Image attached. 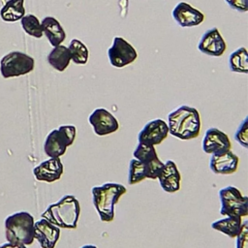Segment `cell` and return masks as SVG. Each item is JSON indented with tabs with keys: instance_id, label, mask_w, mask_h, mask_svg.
Returning <instances> with one entry per match:
<instances>
[{
	"instance_id": "obj_1",
	"label": "cell",
	"mask_w": 248,
	"mask_h": 248,
	"mask_svg": "<svg viewBox=\"0 0 248 248\" xmlns=\"http://www.w3.org/2000/svg\"><path fill=\"white\" fill-rule=\"evenodd\" d=\"M169 133L182 140L196 139L201 132L202 121L196 108L186 105L178 107L168 115Z\"/></svg>"
},
{
	"instance_id": "obj_2",
	"label": "cell",
	"mask_w": 248,
	"mask_h": 248,
	"mask_svg": "<svg viewBox=\"0 0 248 248\" xmlns=\"http://www.w3.org/2000/svg\"><path fill=\"white\" fill-rule=\"evenodd\" d=\"M80 214L78 200L73 195H66L57 202L47 206L41 214L52 225L62 229H76Z\"/></svg>"
},
{
	"instance_id": "obj_3",
	"label": "cell",
	"mask_w": 248,
	"mask_h": 248,
	"mask_svg": "<svg viewBox=\"0 0 248 248\" xmlns=\"http://www.w3.org/2000/svg\"><path fill=\"white\" fill-rule=\"evenodd\" d=\"M126 192L125 186L113 182L92 187V202L102 222H111L113 220L114 205Z\"/></svg>"
},
{
	"instance_id": "obj_4",
	"label": "cell",
	"mask_w": 248,
	"mask_h": 248,
	"mask_svg": "<svg viewBox=\"0 0 248 248\" xmlns=\"http://www.w3.org/2000/svg\"><path fill=\"white\" fill-rule=\"evenodd\" d=\"M5 236L11 243L32 244L34 241V217L25 211L9 215L5 220Z\"/></svg>"
},
{
	"instance_id": "obj_5",
	"label": "cell",
	"mask_w": 248,
	"mask_h": 248,
	"mask_svg": "<svg viewBox=\"0 0 248 248\" xmlns=\"http://www.w3.org/2000/svg\"><path fill=\"white\" fill-rule=\"evenodd\" d=\"M77 134L74 125H63L52 130L46 138L44 151L49 158H60L68 146L72 145Z\"/></svg>"
},
{
	"instance_id": "obj_6",
	"label": "cell",
	"mask_w": 248,
	"mask_h": 248,
	"mask_svg": "<svg viewBox=\"0 0 248 248\" xmlns=\"http://www.w3.org/2000/svg\"><path fill=\"white\" fill-rule=\"evenodd\" d=\"M221 202L220 214L223 216L246 217L248 215V198L234 186H226L219 191Z\"/></svg>"
},
{
	"instance_id": "obj_7",
	"label": "cell",
	"mask_w": 248,
	"mask_h": 248,
	"mask_svg": "<svg viewBox=\"0 0 248 248\" xmlns=\"http://www.w3.org/2000/svg\"><path fill=\"white\" fill-rule=\"evenodd\" d=\"M33 57L20 51H12L0 60V73L4 78L24 76L33 71Z\"/></svg>"
},
{
	"instance_id": "obj_8",
	"label": "cell",
	"mask_w": 248,
	"mask_h": 248,
	"mask_svg": "<svg viewBox=\"0 0 248 248\" xmlns=\"http://www.w3.org/2000/svg\"><path fill=\"white\" fill-rule=\"evenodd\" d=\"M108 57L111 66L123 68L137 59L138 52L124 38L114 37L111 46L108 49Z\"/></svg>"
},
{
	"instance_id": "obj_9",
	"label": "cell",
	"mask_w": 248,
	"mask_h": 248,
	"mask_svg": "<svg viewBox=\"0 0 248 248\" xmlns=\"http://www.w3.org/2000/svg\"><path fill=\"white\" fill-rule=\"evenodd\" d=\"M164 166V163L158 159L151 163H141L139 160L133 158L129 163L128 172V184H137L145 178L156 179Z\"/></svg>"
},
{
	"instance_id": "obj_10",
	"label": "cell",
	"mask_w": 248,
	"mask_h": 248,
	"mask_svg": "<svg viewBox=\"0 0 248 248\" xmlns=\"http://www.w3.org/2000/svg\"><path fill=\"white\" fill-rule=\"evenodd\" d=\"M88 121L92 126L94 133L98 136H107L119 129V122L116 117L104 108L94 109L90 113Z\"/></svg>"
},
{
	"instance_id": "obj_11",
	"label": "cell",
	"mask_w": 248,
	"mask_h": 248,
	"mask_svg": "<svg viewBox=\"0 0 248 248\" xmlns=\"http://www.w3.org/2000/svg\"><path fill=\"white\" fill-rule=\"evenodd\" d=\"M169 135V128L166 121L157 118L148 121L138 135L139 143L157 145L160 144Z\"/></svg>"
},
{
	"instance_id": "obj_12",
	"label": "cell",
	"mask_w": 248,
	"mask_h": 248,
	"mask_svg": "<svg viewBox=\"0 0 248 248\" xmlns=\"http://www.w3.org/2000/svg\"><path fill=\"white\" fill-rule=\"evenodd\" d=\"M198 48L203 54L218 57L225 53L227 44L220 34L219 29L212 27L202 34L198 44Z\"/></svg>"
},
{
	"instance_id": "obj_13",
	"label": "cell",
	"mask_w": 248,
	"mask_h": 248,
	"mask_svg": "<svg viewBox=\"0 0 248 248\" xmlns=\"http://www.w3.org/2000/svg\"><path fill=\"white\" fill-rule=\"evenodd\" d=\"M172 17L181 27L198 26L204 20V14L189 3L179 2L172 10Z\"/></svg>"
},
{
	"instance_id": "obj_14",
	"label": "cell",
	"mask_w": 248,
	"mask_h": 248,
	"mask_svg": "<svg viewBox=\"0 0 248 248\" xmlns=\"http://www.w3.org/2000/svg\"><path fill=\"white\" fill-rule=\"evenodd\" d=\"M239 158L231 150L211 154L209 168L215 174H232L237 170Z\"/></svg>"
},
{
	"instance_id": "obj_15",
	"label": "cell",
	"mask_w": 248,
	"mask_h": 248,
	"mask_svg": "<svg viewBox=\"0 0 248 248\" xmlns=\"http://www.w3.org/2000/svg\"><path fill=\"white\" fill-rule=\"evenodd\" d=\"M59 237L60 228L43 218L34 222V239L42 248H54Z\"/></svg>"
},
{
	"instance_id": "obj_16",
	"label": "cell",
	"mask_w": 248,
	"mask_h": 248,
	"mask_svg": "<svg viewBox=\"0 0 248 248\" xmlns=\"http://www.w3.org/2000/svg\"><path fill=\"white\" fill-rule=\"evenodd\" d=\"M232 143L229 136L217 128H209L202 139V150L206 154L231 150Z\"/></svg>"
},
{
	"instance_id": "obj_17",
	"label": "cell",
	"mask_w": 248,
	"mask_h": 248,
	"mask_svg": "<svg viewBox=\"0 0 248 248\" xmlns=\"http://www.w3.org/2000/svg\"><path fill=\"white\" fill-rule=\"evenodd\" d=\"M64 167L60 158H49L33 169V174L38 181L54 182L63 174Z\"/></svg>"
},
{
	"instance_id": "obj_18",
	"label": "cell",
	"mask_w": 248,
	"mask_h": 248,
	"mask_svg": "<svg viewBox=\"0 0 248 248\" xmlns=\"http://www.w3.org/2000/svg\"><path fill=\"white\" fill-rule=\"evenodd\" d=\"M157 179L161 188L168 193H175L180 189L181 175L172 160H168L164 163Z\"/></svg>"
},
{
	"instance_id": "obj_19",
	"label": "cell",
	"mask_w": 248,
	"mask_h": 248,
	"mask_svg": "<svg viewBox=\"0 0 248 248\" xmlns=\"http://www.w3.org/2000/svg\"><path fill=\"white\" fill-rule=\"evenodd\" d=\"M43 34L46 35L52 46L61 45L66 39V33L60 22L53 16H46L42 22Z\"/></svg>"
},
{
	"instance_id": "obj_20",
	"label": "cell",
	"mask_w": 248,
	"mask_h": 248,
	"mask_svg": "<svg viewBox=\"0 0 248 248\" xmlns=\"http://www.w3.org/2000/svg\"><path fill=\"white\" fill-rule=\"evenodd\" d=\"M242 227L241 217L235 216H226L223 219L214 221L211 224V228L215 231H218L229 237H236L240 232Z\"/></svg>"
},
{
	"instance_id": "obj_21",
	"label": "cell",
	"mask_w": 248,
	"mask_h": 248,
	"mask_svg": "<svg viewBox=\"0 0 248 248\" xmlns=\"http://www.w3.org/2000/svg\"><path fill=\"white\" fill-rule=\"evenodd\" d=\"M71 61V54L68 46L59 45L54 46L47 55V62L58 72H63L67 69Z\"/></svg>"
},
{
	"instance_id": "obj_22",
	"label": "cell",
	"mask_w": 248,
	"mask_h": 248,
	"mask_svg": "<svg viewBox=\"0 0 248 248\" xmlns=\"http://www.w3.org/2000/svg\"><path fill=\"white\" fill-rule=\"evenodd\" d=\"M24 0H8L0 10V16L4 21L14 22L22 18L25 16L23 7Z\"/></svg>"
},
{
	"instance_id": "obj_23",
	"label": "cell",
	"mask_w": 248,
	"mask_h": 248,
	"mask_svg": "<svg viewBox=\"0 0 248 248\" xmlns=\"http://www.w3.org/2000/svg\"><path fill=\"white\" fill-rule=\"evenodd\" d=\"M229 68L234 73H248V52L244 46L238 47L230 54Z\"/></svg>"
},
{
	"instance_id": "obj_24",
	"label": "cell",
	"mask_w": 248,
	"mask_h": 248,
	"mask_svg": "<svg viewBox=\"0 0 248 248\" xmlns=\"http://www.w3.org/2000/svg\"><path fill=\"white\" fill-rule=\"evenodd\" d=\"M68 49L71 54V60L78 65H85L88 61L89 50L87 46L78 39H72Z\"/></svg>"
},
{
	"instance_id": "obj_25",
	"label": "cell",
	"mask_w": 248,
	"mask_h": 248,
	"mask_svg": "<svg viewBox=\"0 0 248 248\" xmlns=\"http://www.w3.org/2000/svg\"><path fill=\"white\" fill-rule=\"evenodd\" d=\"M21 26L24 32L34 38L40 39L43 36V30L41 22L39 21L38 17L34 15H27L23 16L20 19Z\"/></svg>"
},
{
	"instance_id": "obj_26",
	"label": "cell",
	"mask_w": 248,
	"mask_h": 248,
	"mask_svg": "<svg viewBox=\"0 0 248 248\" xmlns=\"http://www.w3.org/2000/svg\"><path fill=\"white\" fill-rule=\"evenodd\" d=\"M133 156L135 159L139 160L141 163H151L158 160L157 151L154 145L139 143L136 149L133 152Z\"/></svg>"
},
{
	"instance_id": "obj_27",
	"label": "cell",
	"mask_w": 248,
	"mask_h": 248,
	"mask_svg": "<svg viewBox=\"0 0 248 248\" xmlns=\"http://www.w3.org/2000/svg\"><path fill=\"white\" fill-rule=\"evenodd\" d=\"M234 140L244 148H248V117L246 116L234 133Z\"/></svg>"
},
{
	"instance_id": "obj_28",
	"label": "cell",
	"mask_w": 248,
	"mask_h": 248,
	"mask_svg": "<svg viewBox=\"0 0 248 248\" xmlns=\"http://www.w3.org/2000/svg\"><path fill=\"white\" fill-rule=\"evenodd\" d=\"M236 248H248V221L242 222L240 232L236 236Z\"/></svg>"
},
{
	"instance_id": "obj_29",
	"label": "cell",
	"mask_w": 248,
	"mask_h": 248,
	"mask_svg": "<svg viewBox=\"0 0 248 248\" xmlns=\"http://www.w3.org/2000/svg\"><path fill=\"white\" fill-rule=\"evenodd\" d=\"M225 2L233 10L240 13L247 12V0H225Z\"/></svg>"
},
{
	"instance_id": "obj_30",
	"label": "cell",
	"mask_w": 248,
	"mask_h": 248,
	"mask_svg": "<svg viewBox=\"0 0 248 248\" xmlns=\"http://www.w3.org/2000/svg\"><path fill=\"white\" fill-rule=\"evenodd\" d=\"M0 248H26V245L23 244H16V243H3L0 245Z\"/></svg>"
},
{
	"instance_id": "obj_31",
	"label": "cell",
	"mask_w": 248,
	"mask_h": 248,
	"mask_svg": "<svg viewBox=\"0 0 248 248\" xmlns=\"http://www.w3.org/2000/svg\"><path fill=\"white\" fill-rule=\"evenodd\" d=\"M80 248H97V246H95V245H92V244H86V245H83V246H81Z\"/></svg>"
}]
</instances>
